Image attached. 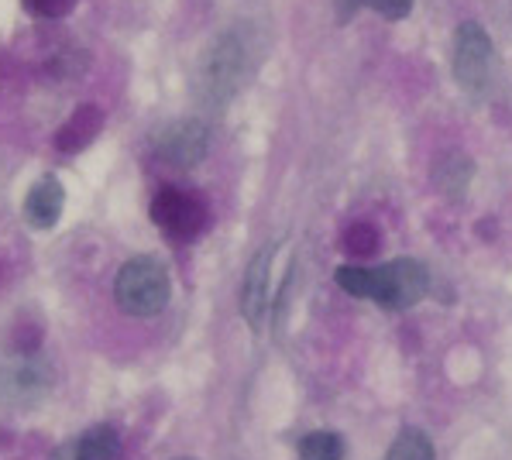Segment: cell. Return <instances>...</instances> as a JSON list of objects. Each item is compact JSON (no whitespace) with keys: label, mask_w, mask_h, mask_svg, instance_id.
I'll return each mask as SVG.
<instances>
[{"label":"cell","mask_w":512,"mask_h":460,"mask_svg":"<svg viewBox=\"0 0 512 460\" xmlns=\"http://www.w3.org/2000/svg\"><path fill=\"white\" fill-rule=\"evenodd\" d=\"M334 282L354 299H372V303L403 313L416 306L430 292V272L416 258H396L378 268L365 265H341L334 272Z\"/></svg>","instance_id":"obj_1"},{"label":"cell","mask_w":512,"mask_h":460,"mask_svg":"<svg viewBox=\"0 0 512 460\" xmlns=\"http://www.w3.org/2000/svg\"><path fill=\"white\" fill-rule=\"evenodd\" d=\"M251 76V42L241 28L220 31L207 52L200 55V73H196V97L207 107L220 110L224 103L238 97V90Z\"/></svg>","instance_id":"obj_2"},{"label":"cell","mask_w":512,"mask_h":460,"mask_svg":"<svg viewBox=\"0 0 512 460\" xmlns=\"http://www.w3.org/2000/svg\"><path fill=\"white\" fill-rule=\"evenodd\" d=\"M169 272L148 255L128 258L114 275V303L128 316H159L169 306Z\"/></svg>","instance_id":"obj_3"},{"label":"cell","mask_w":512,"mask_h":460,"mask_svg":"<svg viewBox=\"0 0 512 460\" xmlns=\"http://www.w3.org/2000/svg\"><path fill=\"white\" fill-rule=\"evenodd\" d=\"M454 79L468 97H488L495 83V45L478 21H461L451 49Z\"/></svg>","instance_id":"obj_4"},{"label":"cell","mask_w":512,"mask_h":460,"mask_svg":"<svg viewBox=\"0 0 512 460\" xmlns=\"http://www.w3.org/2000/svg\"><path fill=\"white\" fill-rule=\"evenodd\" d=\"M152 220L172 244H189L207 227V203L189 189L162 186L152 200Z\"/></svg>","instance_id":"obj_5"},{"label":"cell","mask_w":512,"mask_h":460,"mask_svg":"<svg viewBox=\"0 0 512 460\" xmlns=\"http://www.w3.org/2000/svg\"><path fill=\"white\" fill-rule=\"evenodd\" d=\"M210 148V128L196 117L186 121H172L155 134V155L169 169H196L207 158Z\"/></svg>","instance_id":"obj_6"},{"label":"cell","mask_w":512,"mask_h":460,"mask_svg":"<svg viewBox=\"0 0 512 460\" xmlns=\"http://www.w3.org/2000/svg\"><path fill=\"white\" fill-rule=\"evenodd\" d=\"M52 371L35 354H21L14 364L0 368V399L4 402H35L49 392Z\"/></svg>","instance_id":"obj_7"},{"label":"cell","mask_w":512,"mask_h":460,"mask_svg":"<svg viewBox=\"0 0 512 460\" xmlns=\"http://www.w3.org/2000/svg\"><path fill=\"white\" fill-rule=\"evenodd\" d=\"M279 251V244H265L255 258L244 268V282H241V313L248 320L251 330L262 327L265 313H269V275H272V258Z\"/></svg>","instance_id":"obj_8"},{"label":"cell","mask_w":512,"mask_h":460,"mask_svg":"<svg viewBox=\"0 0 512 460\" xmlns=\"http://www.w3.org/2000/svg\"><path fill=\"white\" fill-rule=\"evenodd\" d=\"M52 460H121V436L114 426H93L76 440L62 443Z\"/></svg>","instance_id":"obj_9"},{"label":"cell","mask_w":512,"mask_h":460,"mask_svg":"<svg viewBox=\"0 0 512 460\" xmlns=\"http://www.w3.org/2000/svg\"><path fill=\"white\" fill-rule=\"evenodd\" d=\"M62 206H66V193H62L59 179L42 176L35 186L28 189L25 200V220L35 230H52L62 217Z\"/></svg>","instance_id":"obj_10"},{"label":"cell","mask_w":512,"mask_h":460,"mask_svg":"<svg viewBox=\"0 0 512 460\" xmlns=\"http://www.w3.org/2000/svg\"><path fill=\"white\" fill-rule=\"evenodd\" d=\"M104 128V110L93 107V103H83L69 114V121L55 131V148L66 155H76L83 152L86 145H93V138Z\"/></svg>","instance_id":"obj_11"},{"label":"cell","mask_w":512,"mask_h":460,"mask_svg":"<svg viewBox=\"0 0 512 460\" xmlns=\"http://www.w3.org/2000/svg\"><path fill=\"white\" fill-rule=\"evenodd\" d=\"M471 176H475V162L461 152L440 155L437 165H433V186L451 203L464 200V193H468V186H471Z\"/></svg>","instance_id":"obj_12"},{"label":"cell","mask_w":512,"mask_h":460,"mask_svg":"<svg viewBox=\"0 0 512 460\" xmlns=\"http://www.w3.org/2000/svg\"><path fill=\"white\" fill-rule=\"evenodd\" d=\"M358 11H375L385 21H403L413 11V0H334V21L348 25Z\"/></svg>","instance_id":"obj_13"},{"label":"cell","mask_w":512,"mask_h":460,"mask_svg":"<svg viewBox=\"0 0 512 460\" xmlns=\"http://www.w3.org/2000/svg\"><path fill=\"white\" fill-rule=\"evenodd\" d=\"M385 460H437V454H433L430 436L423 430H416V426H409V430H403L392 440Z\"/></svg>","instance_id":"obj_14"},{"label":"cell","mask_w":512,"mask_h":460,"mask_svg":"<svg viewBox=\"0 0 512 460\" xmlns=\"http://www.w3.org/2000/svg\"><path fill=\"white\" fill-rule=\"evenodd\" d=\"M299 460H344V440L330 430H313L299 440Z\"/></svg>","instance_id":"obj_15"},{"label":"cell","mask_w":512,"mask_h":460,"mask_svg":"<svg viewBox=\"0 0 512 460\" xmlns=\"http://www.w3.org/2000/svg\"><path fill=\"white\" fill-rule=\"evenodd\" d=\"M344 251H348L351 258H372L378 251V230L372 224H351L344 230Z\"/></svg>","instance_id":"obj_16"},{"label":"cell","mask_w":512,"mask_h":460,"mask_svg":"<svg viewBox=\"0 0 512 460\" xmlns=\"http://www.w3.org/2000/svg\"><path fill=\"white\" fill-rule=\"evenodd\" d=\"M21 4H25V11L31 18L55 21V18H66V14L76 7V0H21Z\"/></svg>","instance_id":"obj_17"},{"label":"cell","mask_w":512,"mask_h":460,"mask_svg":"<svg viewBox=\"0 0 512 460\" xmlns=\"http://www.w3.org/2000/svg\"><path fill=\"white\" fill-rule=\"evenodd\" d=\"M183 460H189V457H183Z\"/></svg>","instance_id":"obj_18"}]
</instances>
